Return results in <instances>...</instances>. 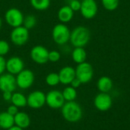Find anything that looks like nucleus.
I'll return each instance as SVG.
<instances>
[{"mask_svg":"<svg viewBox=\"0 0 130 130\" xmlns=\"http://www.w3.org/2000/svg\"><path fill=\"white\" fill-rule=\"evenodd\" d=\"M24 69V64L21 58L14 56L6 61V70L13 75H17Z\"/></svg>","mask_w":130,"mask_h":130,"instance_id":"nucleus-13","label":"nucleus"},{"mask_svg":"<svg viewBox=\"0 0 130 130\" xmlns=\"http://www.w3.org/2000/svg\"><path fill=\"white\" fill-rule=\"evenodd\" d=\"M34 74L28 69H24L17 74V86L23 90L30 88L34 82Z\"/></svg>","mask_w":130,"mask_h":130,"instance_id":"nucleus-7","label":"nucleus"},{"mask_svg":"<svg viewBox=\"0 0 130 130\" xmlns=\"http://www.w3.org/2000/svg\"><path fill=\"white\" fill-rule=\"evenodd\" d=\"M71 31L64 23L56 25L52 31V38L53 41L59 44L63 45L69 41Z\"/></svg>","mask_w":130,"mask_h":130,"instance_id":"nucleus-3","label":"nucleus"},{"mask_svg":"<svg viewBox=\"0 0 130 130\" xmlns=\"http://www.w3.org/2000/svg\"><path fill=\"white\" fill-rule=\"evenodd\" d=\"M62 114L63 118L70 123L79 121L82 116L81 107L74 101H67L62 107Z\"/></svg>","mask_w":130,"mask_h":130,"instance_id":"nucleus-2","label":"nucleus"},{"mask_svg":"<svg viewBox=\"0 0 130 130\" xmlns=\"http://www.w3.org/2000/svg\"><path fill=\"white\" fill-rule=\"evenodd\" d=\"M75 76L82 84H87L90 82L94 76L93 67L91 64L86 61L78 64L75 69Z\"/></svg>","mask_w":130,"mask_h":130,"instance_id":"nucleus-5","label":"nucleus"},{"mask_svg":"<svg viewBox=\"0 0 130 130\" xmlns=\"http://www.w3.org/2000/svg\"><path fill=\"white\" fill-rule=\"evenodd\" d=\"M11 101L13 105L18 107H24L27 105V97L21 93H12Z\"/></svg>","mask_w":130,"mask_h":130,"instance_id":"nucleus-21","label":"nucleus"},{"mask_svg":"<svg viewBox=\"0 0 130 130\" xmlns=\"http://www.w3.org/2000/svg\"><path fill=\"white\" fill-rule=\"evenodd\" d=\"M59 74V81L61 84L64 85L70 84L71 82L73 80L74 78H75V69H74L71 66H66L63 67Z\"/></svg>","mask_w":130,"mask_h":130,"instance_id":"nucleus-15","label":"nucleus"},{"mask_svg":"<svg viewBox=\"0 0 130 130\" xmlns=\"http://www.w3.org/2000/svg\"><path fill=\"white\" fill-rule=\"evenodd\" d=\"M14 124L21 129L27 128L30 124V119L29 116L24 112H18L14 116Z\"/></svg>","mask_w":130,"mask_h":130,"instance_id":"nucleus-17","label":"nucleus"},{"mask_svg":"<svg viewBox=\"0 0 130 130\" xmlns=\"http://www.w3.org/2000/svg\"><path fill=\"white\" fill-rule=\"evenodd\" d=\"M62 93L59 90H50L46 94V103L52 109H59L65 103Z\"/></svg>","mask_w":130,"mask_h":130,"instance_id":"nucleus-8","label":"nucleus"},{"mask_svg":"<svg viewBox=\"0 0 130 130\" xmlns=\"http://www.w3.org/2000/svg\"><path fill=\"white\" fill-rule=\"evenodd\" d=\"M49 51L42 45H36L30 50V56L34 62L38 64H44L48 61Z\"/></svg>","mask_w":130,"mask_h":130,"instance_id":"nucleus-9","label":"nucleus"},{"mask_svg":"<svg viewBox=\"0 0 130 130\" xmlns=\"http://www.w3.org/2000/svg\"><path fill=\"white\" fill-rule=\"evenodd\" d=\"M103 7L107 11L116 10L120 4V0H101Z\"/></svg>","mask_w":130,"mask_h":130,"instance_id":"nucleus-25","label":"nucleus"},{"mask_svg":"<svg viewBox=\"0 0 130 130\" xmlns=\"http://www.w3.org/2000/svg\"><path fill=\"white\" fill-rule=\"evenodd\" d=\"M36 24H37V18L33 15H28L24 17L22 25L29 30L33 28L36 25Z\"/></svg>","mask_w":130,"mask_h":130,"instance_id":"nucleus-26","label":"nucleus"},{"mask_svg":"<svg viewBox=\"0 0 130 130\" xmlns=\"http://www.w3.org/2000/svg\"><path fill=\"white\" fill-rule=\"evenodd\" d=\"M71 87H74V88H78V87H79L80 86H81V84H82V82L75 77V78H74L73 79V80L71 82Z\"/></svg>","mask_w":130,"mask_h":130,"instance_id":"nucleus-32","label":"nucleus"},{"mask_svg":"<svg viewBox=\"0 0 130 130\" xmlns=\"http://www.w3.org/2000/svg\"><path fill=\"white\" fill-rule=\"evenodd\" d=\"M72 57L74 62L76 64H81L86 61L87 59V53L84 48L82 47H76L72 51Z\"/></svg>","mask_w":130,"mask_h":130,"instance_id":"nucleus-20","label":"nucleus"},{"mask_svg":"<svg viewBox=\"0 0 130 130\" xmlns=\"http://www.w3.org/2000/svg\"><path fill=\"white\" fill-rule=\"evenodd\" d=\"M2 18H0V29L2 28Z\"/></svg>","mask_w":130,"mask_h":130,"instance_id":"nucleus-35","label":"nucleus"},{"mask_svg":"<svg viewBox=\"0 0 130 130\" xmlns=\"http://www.w3.org/2000/svg\"><path fill=\"white\" fill-rule=\"evenodd\" d=\"M98 4L95 0H82L80 11L82 15L86 19L94 18L98 13Z\"/></svg>","mask_w":130,"mask_h":130,"instance_id":"nucleus-10","label":"nucleus"},{"mask_svg":"<svg viewBox=\"0 0 130 130\" xmlns=\"http://www.w3.org/2000/svg\"><path fill=\"white\" fill-rule=\"evenodd\" d=\"M7 113H8L11 116H14L18 113V107L12 104L8 107V108L7 110Z\"/></svg>","mask_w":130,"mask_h":130,"instance_id":"nucleus-31","label":"nucleus"},{"mask_svg":"<svg viewBox=\"0 0 130 130\" xmlns=\"http://www.w3.org/2000/svg\"><path fill=\"white\" fill-rule=\"evenodd\" d=\"M11 97H12V92H10V91H5V92H3L2 97H3L4 100H5V101L11 100Z\"/></svg>","mask_w":130,"mask_h":130,"instance_id":"nucleus-33","label":"nucleus"},{"mask_svg":"<svg viewBox=\"0 0 130 130\" xmlns=\"http://www.w3.org/2000/svg\"><path fill=\"white\" fill-rule=\"evenodd\" d=\"M6 70V60L3 56H0V75Z\"/></svg>","mask_w":130,"mask_h":130,"instance_id":"nucleus-30","label":"nucleus"},{"mask_svg":"<svg viewBox=\"0 0 130 130\" xmlns=\"http://www.w3.org/2000/svg\"><path fill=\"white\" fill-rule=\"evenodd\" d=\"M112 98L107 93H101L94 98V106L101 111H107L112 106Z\"/></svg>","mask_w":130,"mask_h":130,"instance_id":"nucleus-14","label":"nucleus"},{"mask_svg":"<svg viewBox=\"0 0 130 130\" xmlns=\"http://www.w3.org/2000/svg\"><path fill=\"white\" fill-rule=\"evenodd\" d=\"M31 6L38 11H44L49 8L50 0H30Z\"/></svg>","mask_w":130,"mask_h":130,"instance_id":"nucleus-22","label":"nucleus"},{"mask_svg":"<svg viewBox=\"0 0 130 130\" xmlns=\"http://www.w3.org/2000/svg\"><path fill=\"white\" fill-rule=\"evenodd\" d=\"M45 81H46V84L50 87H55V86L58 85L60 83L59 74L54 73V72L48 74L46 77Z\"/></svg>","mask_w":130,"mask_h":130,"instance_id":"nucleus-24","label":"nucleus"},{"mask_svg":"<svg viewBox=\"0 0 130 130\" xmlns=\"http://www.w3.org/2000/svg\"><path fill=\"white\" fill-rule=\"evenodd\" d=\"M10 51V45L8 42L5 40H0V56L6 55Z\"/></svg>","mask_w":130,"mask_h":130,"instance_id":"nucleus-27","label":"nucleus"},{"mask_svg":"<svg viewBox=\"0 0 130 130\" xmlns=\"http://www.w3.org/2000/svg\"><path fill=\"white\" fill-rule=\"evenodd\" d=\"M97 86L101 93H108L113 88V80L109 77L104 76L99 78Z\"/></svg>","mask_w":130,"mask_h":130,"instance_id":"nucleus-18","label":"nucleus"},{"mask_svg":"<svg viewBox=\"0 0 130 130\" xmlns=\"http://www.w3.org/2000/svg\"><path fill=\"white\" fill-rule=\"evenodd\" d=\"M90 38L91 33L88 28L84 26H78L71 31L69 41L75 48H84L89 42Z\"/></svg>","mask_w":130,"mask_h":130,"instance_id":"nucleus-1","label":"nucleus"},{"mask_svg":"<svg viewBox=\"0 0 130 130\" xmlns=\"http://www.w3.org/2000/svg\"><path fill=\"white\" fill-rule=\"evenodd\" d=\"M27 105L32 109H40L46 103V94L40 90L33 91L27 97Z\"/></svg>","mask_w":130,"mask_h":130,"instance_id":"nucleus-11","label":"nucleus"},{"mask_svg":"<svg viewBox=\"0 0 130 130\" xmlns=\"http://www.w3.org/2000/svg\"><path fill=\"white\" fill-rule=\"evenodd\" d=\"M61 58V54L59 51H49V55H48V61L52 62V63H56L59 61Z\"/></svg>","mask_w":130,"mask_h":130,"instance_id":"nucleus-28","label":"nucleus"},{"mask_svg":"<svg viewBox=\"0 0 130 130\" xmlns=\"http://www.w3.org/2000/svg\"><path fill=\"white\" fill-rule=\"evenodd\" d=\"M23 13L16 8H11L5 11V19L6 23L11 28H16L23 25L24 21Z\"/></svg>","mask_w":130,"mask_h":130,"instance_id":"nucleus-6","label":"nucleus"},{"mask_svg":"<svg viewBox=\"0 0 130 130\" xmlns=\"http://www.w3.org/2000/svg\"><path fill=\"white\" fill-rule=\"evenodd\" d=\"M7 130H23V129L18 127V126H13L10 127L9 129H8Z\"/></svg>","mask_w":130,"mask_h":130,"instance_id":"nucleus-34","label":"nucleus"},{"mask_svg":"<svg viewBox=\"0 0 130 130\" xmlns=\"http://www.w3.org/2000/svg\"><path fill=\"white\" fill-rule=\"evenodd\" d=\"M29 30L24 26L21 25L13 28L10 34L11 41L16 46L24 45L29 39Z\"/></svg>","mask_w":130,"mask_h":130,"instance_id":"nucleus-4","label":"nucleus"},{"mask_svg":"<svg viewBox=\"0 0 130 130\" xmlns=\"http://www.w3.org/2000/svg\"><path fill=\"white\" fill-rule=\"evenodd\" d=\"M81 4L82 2H80L79 0H72L69 5L74 11H80Z\"/></svg>","mask_w":130,"mask_h":130,"instance_id":"nucleus-29","label":"nucleus"},{"mask_svg":"<svg viewBox=\"0 0 130 130\" xmlns=\"http://www.w3.org/2000/svg\"><path fill=\"white\" fill-rule=\"evenodd\" d=\"M17 87L16 77L14 75L9 73H3L0 75V90L2 92H14Z\"/></svg>","mask_w":130,"mask_h":130,"instance_id":"nucleus-12","label":"nucleus"},{"mask_svg":"<svg viewBox=\"0 0 130 130\" xmlns=\"http://www.w3.org/2000/svg\"><path fill=\"white\" fill-rule=\"evenodd\" d=\"M14 124V116L10 115L7 112L0 113V128L8 129Z\"/></svg>","mask_w":130,"mask_h":130,"instance_id":"nucleus-19","label":"nucleus"},{"mask_svg":"<svg viewBox=\"0 0 130 130\" xmlns=\"http://www.w3.org/2000/svg\"><path fill=\"white\" fill-rule=\"evenodd\" d=\"M62 93L65 100L66 101H74L77 97V91L75 88L72 87H66Z\"/></svg>","mask_w":130,"mask_h":130,"instance_id":"nucleus-23","label":"nucleus"},{"mask_svg":"<svg viewBox=\"0 0 130 130\" xmlns=\"http://www.w3.org/2000/svg\"><path fill=\"white\" fill-rule=\"evenodd\" d=\"M74 16V11L69 5H64L61 7L57 13V17L61 23H68L72 21Z\"/></svg>","mask_w":130,"mask_h":130,"instance_id":"nucleus-16","label":"nucleus"}]
</instances>
